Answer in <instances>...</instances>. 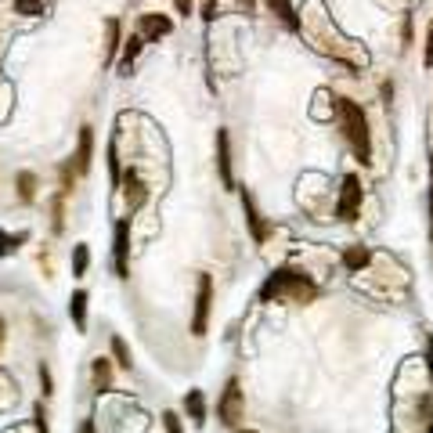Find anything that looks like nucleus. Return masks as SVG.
I'll return each instance as SVG.
<instances>
[{
    "mask_svg": "<svg viewBox=\"0 0 433 433\" xmlns=\"http://www.w3.org/2000/svg\"><path fill=\"white\" fill-rule=\"evenodd\" d=\"M138 33L145 40H159V36H170L173 33V18L170 15H159V11H148L138 18Z\"/></svg>",
    "mask_w": 433,
    "mask_h": 433,
    "instance_id": "obj_6",
    "label": "nucleus"
},
{
    "mask_svg": "<svg viewBox=\"0 0 433 433\" xmlns=\"http://www.w3.org/2000/svg\"><path fill=\"white\" fill-rule=\"evenodd\" d=\"M80 433H94V423H91V419H87V423L80 426Z\"/></svg>",
    "mask_w": 433,
    "mask_h": 433,
    "instance_id": "obj_36",
    "label": "nucleus"
},
{
    "mask_svg": "<svg viewBox=\"0 0 433 433\" xmlns=\"http://www.w3.org/2000/svg\"><path fill=\"white\" fill-rule=\"evenodd\" d=\"M141 43H148L141 33H134L130 40H123V58H119V76H130V65H134V58L141 54Z\"/></svg>",
    "mask_w": 433,
    "mask_h": 433,
    "instance_id": "obj_14",
    "label": "nucleus"
},
{
    "mask_svg": "<svg viewBox=\"0 0 433 433\" xmlns=\"http://www.w3.org/2000/svg\"><path fill=\"white\" fill-rule=\"evenodd\" d=\"M368 264H372V249H368V246H346L343 249V267L346 271H361V267H368Z\"/></svg>",
    "mask_w": 433,
    "mask_h": 433,
    "instance_id": "obj_12",
    "label": "nucleus"
},
{
    "mask_svg": "<svg viewBox=\"0 0 433 433\" xmlns=\"http://www.w3.org/2000/svg\"><path fill=\"white\" fill-rule=\"evenodd\" d=\"M87 264H91V249H87V246H76V249H73V274L83 278V274H87Z\"/></svg>",
    "mask_w": 433,
    "mask_h": 433,
    "instance_id": "obj_20",
    "label": "nucleus"
},
{
    "mask_svg": "<svg viewBox=\"0 0 433 433\" xmlns=\"http://www.w3.org/2000/svg\"><path fill=\"white\" fill-rule=\"evenodd\" d=\"M264 4L281 18V22H286V26L293 29V33H300L303 29V22H300V15H296V8H293V0H264Z\"/></svg>",
    "mask_w": 433,
    "mask_h": 433,
    "instance_id": "obj_13",
    "label": "nucleus"
},
{
    "mask_svg": "<svg viewBox=\"0 0 433 433\" xmlns=\"http://www.w3.org/2000/svg\"><path fill=\"white\" fill-rule=\"evenodd\" d=\"M123 47V40H119V22L116 18H108L105 22V61L112 65L116 61V51Z\"/></svg>",
    "mask_w": 433,
    "mask_h": 433,
    "instance_id": "obj_15",
    "label": "nucleus"
},
{
    "mask_svg": "<svg viewBox=\"0 0 433 433\" xmlns=\"http://www.w3.org/2000/svg\"><path fill=\"white\" fill-rule=\"evenodd\" d=\"M94 383H98V390H108V383H112V365H108V358L94 361Z\"/></svg>",
    "mask_w": 433,
    "mask_h": 433,
    "instance_id": "obj_19",
    "label": "nucleus"
},
{
    "mask_svg": "<svg viewBox=\"0 0 433 433\" xmlns=\"http://www.w3.org/2000/svg\"><path fill=\"white\" fill-rule=\"evenodd\" d=\"M216 170H221V184L235 188V173H231V145H228V130H216Z\"/></svg>",
    "mask_w": 433,
    "mask_h": 433,
    "instance_id": "obj_8",
    "label": "nucleus"
},
{
    "mask_svg": "<svg viewBox=\"0 0 433 433\" xmlns=\"http://www.w3.org/2000/svg\"><path fill=\"white\" fill-rule=\"evenodd\" d=\"M361 199H365V191H361L358 173H346L343 188H339V203H336V216H339V221H358Z\"/></svg>",
    "mask_w": 433,
    "mask_h": 433,
    "instance_id": "obj_3",
    "label": "nucleus"
},
{
    "mask_svg": "<svg viewBox=\"0 0 433 433\" xmlns=\"http://www.w3.org/2000/svg\"><path fill=\"white\" fill-rule=\"evenodd\" d=\"M242 386H238V379H228L224 394H221V404H216V419H221L224 426H238V419H242Z\"/></svg>",
    "mask_w": 433,
    "mask_h": 433,
    "instance_id": "obj_4",
    "label": "nucleus"
},
{
    "mask_svg": "<svg viewBox=\"0 0 433 433\" xmlns=\"http://www.w3.org/2000/svg\"><path fill=\"white\" fill-rule=\"evenodd\" d=\"M22 238H26V235H4V231H0V256H11L15 249H18V242H22Z\"/></svg>",
    "mask_w": 433,
    "mask_h": 433,
    "instance_id": "obj_24",
    "label": "nucleus"
},
{
    "mask_svg": "<svg viewBox=\"0 0 433 433\" xmlns=\"http://www.w3.org/2000/svg\"><path fill=\"white\" fill-rule=\"evenodd\" d=\"M33 419H36V433H47V416H43V404L33 408Z\"/></svg>",
    "mask_w": 433,
    "mask_h": 433,
    "instance_id": "obj_28",
    "label": "nucleus"
},
{
    "mask_svg": "<svg viewBox=\"0 0 433 433\" xmlns=\"http://www.w3.org/2000/svg\"><path fill=\"white\" fill-rule=\"evenodd\" d=\"M426 368H430V379H433V336H426Z\"/></svg>",
    "mask_w": 433,
    "mask_h": 433,
    "instance_id": "obj_32",
    "label": "nucleus"
},
{
    "mask_svg": "<svg viewBox=\"0 0 433 433\" xmlns=\"http://www.w3.org/2000/svg\"><path fill=\"white\" fill-rule=\"evenodd\" d=\"M112 358H116L119 368H130V346H126L119 336H112Z\"/></svg>",
    "mask_w": 433,
    "mask_h": 433,
    "instance_id": "obj_22",
    "label": "nucleus"
},
{
    "mask_svg": "<svg viewBox=\"0 0 433 433\" xmlns=\"http://www.w3.org/2000/svg\"><path fill=\"white\" fill-rule=\"evenodd\" d=\"M69 314H73V321H76V329H87V293H73Z\"/></svg>",
    "mask_w": 433,
    "mask_h": 433,
    "instance_id": "obj_18",
    "label": "nucleus"
},
{
    "mask_svg": "<svg viewBox=\"0 0 433 433\" xmlns=\"http://www.w3.org/2000/svg\"><path fill=\"white\" fill-rule=\"evenodd\" d=\"M336 116H339V126H343L346 141H351V148H354V156L361 163H372V134H368L365 108L358 101H351V98H336Z\"/></svg>",
    "mask_w": 433,
    "mask_h": 433,
    "instance_id": "obj_2",
    "label": "nucleus"
},
{
    "mask_svg": "<svg viewBox=\"0 0 433 433\" xmlns=\"http://www.w3.org/2000/svg\"><path fill=\"white\" fill-rule=\"evenodd\" d=\"M94 159V130L80 126V141H76V173H87Z\"/></svg>",
    "mask_w": 433,
    "mask_h": 433,
    "instance_id": "obj_11",
    "label": "nucleus"
},
{
    "mask_svg": "<svg viewBox=\"0 0 433 433\" xmlns=\"http://www.w3.org/2000/svg\"><path fill=\"white\" fill-rule=\"evenodd\" d=\"M163 426H166V433H181V419H177V411H163Z\"/></svg>",
    "mask_w": 433,
    "mask_h": 433,
    "instance_id": "obj_26",
    "label": "nucleus"
},
{
    "mask_svg": "<svg viewBox=\"0 0 433 433\" xmlns=\"http://www.w3.org/2000/svg\"><path fill=\"white\" fill-rule=\"evenodd\" d=\"M40 386H43V397L54 394V390H51V372H47V365H40Z\"/></svg>",
    "mask_w": 433,
    "mask_h": 433,
    "instance_id": "obj_29",
    "label": "nucleus"
},
{
    "mask_svg": "<svg viewBox=\"0 0 433 433\" xmlns=\"http://www.w3.org/2000/svg\"><path fill=\"white\" fill-rule=\"evenodd\" d=\"M61 191H65V195L73 191V159L61 163Z\"/></svg>",
    "mask_w": 433,
    "mask_h": 433,
    "instance_id": "obj_25",
    "label": "nucleus"
},
{
    "mask_svg": "<svg viewBox=\"0 0 433 433\" xmlns=\"http://www.w3.org/2000/svg\"><path fill=\"white\" fill-rule=\"evenodd\" d=\"M15 15H26V18L43 15V0H15Z\"/></svg>",
    "mask_w": 433,
    "mask_h": 433,
    "instance_id": "obj_21",
    "label": "nucleus"
},
{
    "mask_svg": "<svg viewBox=\"0 0 433 433\" xmlns=\"http://www.w3.org/2000/svg\"><path fill=\"white\" fill-rule=\"evenodd\" d=\"M238 433H256V430H238Z\"/></svg>",
    "mask_w": 433,
    "mask_h": 433,
    "instance_id": "obj_37",
    "label": "nucleus"
},
{
    "mask_svg": "<svg viewBox=\"0 0 433 433\" xmlns=\"http://www.w3.org/2000/svg\"><path fill=\"white\" fill-rule=\"evenodd\" d=\"M112 256H116V274L126 278L130 274L126 271V256H130V221H126V216L116 224V249H112Z\"/></svg>",
    "mask_w": 433,
    "mask_h": 433,
    "instance_id": "obj_10",
    "label": "nucleus"
},
{
    "mask_svg": "<svg viewBox=\"0 0 433 433\" xmlns=\"http://www.w3.org/2000/svg\"><path fill=\"white\" fill-rule=\"evenodd\" d=\"M216 18V0H203V22H213Z\"/></svg>",
    "mask_w": 433,
    "mask_h": 433,
    "instance_id": "obj_30",
    "label": "nucleus"
},
{
    "mask_svg": "<svg viewBox=\"0 0 433 433\" xmlns=\"http://www.w3.org/2000/svg\"><path fill=\"white\" fill-rule=\"evenodd\" d=\"M123 195H126V206H130V210H141L145 199H148V188H145V181L138 177L134 166L123 173Z\"/></svg>",
    "mask_w": 433,
    "mask_h": 433,
    "instance_id": "obj_9",
    "label": "nucleus"
},
{
    "mask_svg": "<svg viewBox=\"0 0 433 433\" xmlns=\"http://www.w3.org/2000/svg\"><path fill=\"white\" fill-rule=\"evenodd\" d=\"M423 65H426V69H433V22H430V29H426V54H423Z\"/></svg>",
    "mask_w": 433,
    "mask_h": 433,
    "instance_id": "obj_27",
    "label": "nucleus"
},
{
    "mask_svg": "<svg viewBox=\"0 0 433 433\" xmlns=\"http://www.w3.org/2000/svg\"><path fill=\"white\" fill-rule=\"evenodd\" d=\"M4 329H8V325H4V318H0V351H4V336H8Z\"/></svg>",
    "mask_w": 433,
    "mask_h": 433,
    "instance_id": "obj_35",
    "label": "nucleus"
},
{
    "mask_svg": "<svg viewBox=\"0 0 433 433\" xmlns=\"http://www.w3.org/2000/svg\"><path fill=\"white\" fill-rule=\"evenodd\" d=\"M318 296V286L303 274V271H289L281 267L274 274H267V281L260 286V300L271 303V300H289V303H311Z\"/></svg>",
    "mask_w": 433,
    "mask_h": 433,
    "instance_id": "obj_1",
    "label": "nucleus"
},
{
    "mask_svg": "<svg viewBox=\"0 0 433 433\" xmlns=\"http://www.w3.org/2000/svg\"><path fill=\"white\" fill-rule=\"evenodd\" d=\"M173 8H177V15H188L191 11V0H173Z\"/></svg>",
    "mask_w": 433,
    "mask_h": 433,
    "instance_id": "obj_33",
    "label": "nucleus"
},
{
    "mask_svg": "<svg viewBox=\"0 0 433 433\" xmlns=\"http://www.w3.org/2000/svg\"><path fill=\"white\" fill-rule=\"evenodd\" d=\"M238 11H246V15H249V11H253V0H238Z\"/></svg>",
    "mask_w": 433,
    "mask_h": 433,
    "instance_id": "obj_34",
    "label": "nucleus"
},
{
    "mask_svg": "<svg viewBox=\"0 0 433 433\" xmlns=\"http://www.w3.org/2000/svg\"><path fill=\"white\" fill-rule=\"evenodd\" d=\"M430 238H433V156H430Z\"/></svg>",
    "mask_w": 433,
    "mask_h": 433,
    "instance_id": "obj_31",
    "label": "nucleus"
},
{
    "mask_svg": "<svg viewBox=\"0 0 433 433\" xmlns=\"http://www.w3.org/2000/svg\"><path fill=\"white\" fill-rule=\"evenodd\" d=\"M184 408H188V416H191L195 426H203V423H206V397H203V390H188Z\"/></svg>",
    "mask_w": 433,
    "mask_h": 433,
    "instance_id": "obj_16",
    "label": "nucleus"
},
{
    "mask_svg": "<svg viewBox=\"0 0 433 433\" xmlns=\"http://www.w3.org/2000/svg\"><path fill=\"white\" fill-rule=\"evenodd\" d=\"M242 210H246V224H249V235H253V242H267V224H264V216H260L256 203H253V195L242 188Z\"/></svg>",
    "mask_w": 433,
    "mask_h": 433,
    "instance_id": "obj_7",
    "label": "nucleus"
},
{
    "mask_svg": "<svg viewBox=\"0 0 433 433\" xmlns=\"http://www.w3.org/2000/svg\"><path fill=\"white\" fill-rule=\"evenodd\" d=\"M210 303H213V278L199 274V293H195V314H191V336H206Z\"/></svg>",
    "mask_w": 433,
    "mask_h": 433,
    "instance_id": "obj_5",
    "label": "nucleus"
},
{
    "mask_svg": "<svg viewBox=\"0 0 433 433\" xmlns=\"http://www.w3.org/2000/svg\"><path fill=\"white\" fill-rule=\"evenodd\" d=\"M15 184H18V199H22V203H33V199H36V173L22 170Z\"/></svg>",
    "mask_w": 433,
    "mask_h": 433,
    "instance_id": "obj_17",
    "label": "nucleus"
},
{
    "mask_svg": "<svg viewBox=\"0 0 433 433\" xmlns=\"http://www.w3.org/2000/svg\"><path fill=\"white\" fill-rule=\"evenodd\" d=\"M108 170H112V184H123V170H119V156H116V141H108Z\"/></svg>",
    "mask_w": 433,
    "mask_h": 433,
    "instance_id": "obj_23",
    "label": "nucleus"
}]
</instances>
